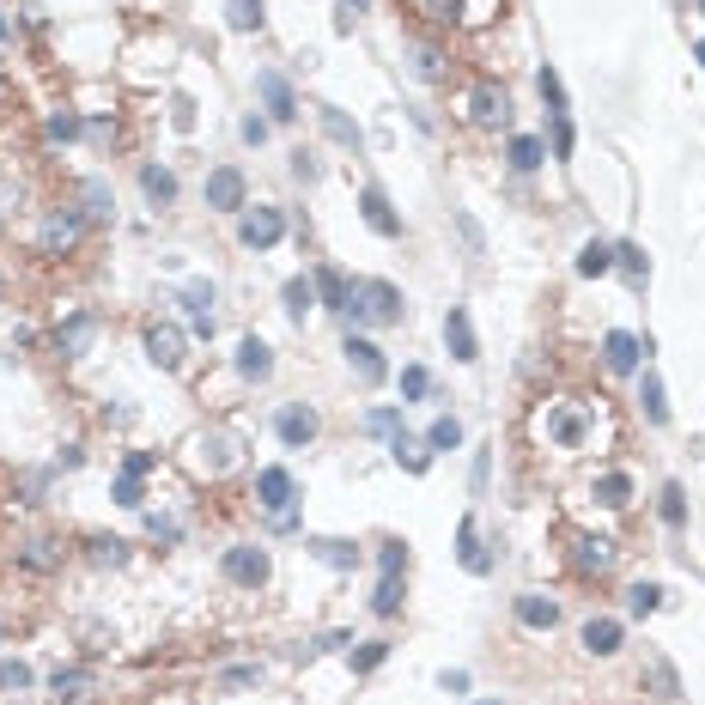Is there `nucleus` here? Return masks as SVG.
Masks as SVG:
<instances>
[{
    "label": "nucleus",
    "instance_id": "nucleus-1",
    "mask_svg": "<svg viewBox=\"0 0 705 705\" xmlns=\"http://www.w3.org/2000/svg\"><path fill=\"white\" fill-rule=\"evenodd\" d=\"M347 317L371 323V329H389V323H402V292L389 280H353L347 286Z\"/></svg>",
    "mask_w": 705,
    "mask_h": 705
},
{
    "label": "nucleus",
    "instance_id": "nucleus-2",
    "mask_svg": "<svg viewBox=\"0 0 705 705\" xmlns=\"http://www.w3.org/2000/svg\"><path fill=\"white\" fill-rule=\"evenodd\" d=\"M292 499H298V487H292L286 468H262V475H256V505L268 511V523H274V529H292V523H298Z\"/></svg>",
    "mask_w": 705,
    "mask_h": 705
},
{
    "label": "nucleus",
    "instance_id": "nucleus-3",
    "mask_svg": "<svg viewBox=\"0 0 705 705\" xmlns=\"http://www.w3.org/2000/svg\"><path fill=\"white\" fill-rule=\"evenodd\" d=\"M268 572H274L268 547H256V541H238V547H225V578L238 584V590H262V584H268Z\"/></svg>",
    "mask_w": 705,
    "mask_h": 705
},
{
    "label": "nucleus",
    "instance_id": "nucleus-4",
    "mask_svg": "<svg viewBox=\"0 0 705 705\" xmlns=\"http://www.w3.org/2000/svg\"><path fill=\"white\" fill-rule=\"evenodd\" d=\"M86 238V213L80 207H61V213H49L43 219V231H37V244H43V256H67L73 244Z\"/></svg>",
    "mask_w": 705,
    "mask_h": 705
},
{
    "label": "nucleus",
    "instance_id": "nucleus-5",
    "mask_svg": "<svg viewBox=\"0 0 705 705\" xmlns=\"http://www.w3.org/2000/svg\"><path fill=\"white\" fill-rule=\"evenodd\" d=\"M286 238V213L280 207H250L244 219H238V244L244 250H274Z\"/></svg>",
    "mask_w": 705,
    "mask_h": 705
},
{
    "label": "nucleus",
    "instance_id": "nucleus-6",
    "mask_svg": "<svg viewBox=\"0 0 705 705\" xmlns=\"http://www.w3.org/2000/svg\"><path fill=\"white\" fill-rule=\"evenodd\" d=\"M146 359L159 365V371H183V365H189V341H183V329L152 323V329H146Z\"/></svg>",
    "mask_w": 705,
    "mask_h": 705
},
{
    "label": "nucleus",
    "instance_id": "nucleus-7",
    "mask_svg": "<svg viewBox=\"0 0 705 705\" xmlns=\"http://www.w3.org/2000/svg\"><path fill=\"white\" fill-rule=\"evenodd\" d=\"M468 122H475V128H505V122H511V98L481 80L475 92H468Z\"/></svg>",
    "mask_w": 705,
    "mask_h": 705
},
{
    "label": "nucleus",
    "instance_id": "nucleus-8",
    "mask_svg": "<svg viewBox=\"0 0 705 705\" xmlns=\"http://www.w3.org/2000/svg\"><path fill=\"white\" fill-rule=\"evenodd\" d=\"M274 432H280V444H286V450H304L310 438H317V432H323V420H317V408H304V402H292V408H280Z\"/></svg>",
    "mask_w": 705,
    "mask_h": 705
},
{
    "label": "nucleus",
    "instance_id": "nucleus-9",
    "mask_svg": "<svg viewBox=\"0 0 705 705\" xmlns=\"http://www.w3.org/2000/svg\"><path fill=\"white\" fill-rule=\"evenodd\" d=\"M207 207H219V213H244V171H238V165L207 171Z\"/></svg>",
    "mask_w": 705,
    "mask_h": 705
},
{
    "label": "nucleus",
    "instance_id": "nucleus-10",
    "mask_svg": "<svg viewBox=\"0 0 705 705\" xmlns=\"http://www.w3.org/2000/svg\"><path fill=\"white\" fill-rule=\"evenodd\" d=\"M572 566H578V578H608L614 572V541L608 535H578Z\"/></svg>",
    "mask_w": 705,
    "mask_h": 705
},
{
    "label": "nucleus",
    "instance_id": "nucleus-11",
    "mask_svg": "<svg viewBox=\"0 0 705 705\" xmlns=\"http://www.w3.org/2000/svg\"><path fill=\"white\" fill-rule=\"evenodd\" d=\"M444 347H450V359H462V365H475V359H481L475 323H468V310H462V304H450V317H444Z\"/></svg>",
    "mask_w": 705,
    "mask_h": 705
},
{
    "label": "nucleus",
    "instance_id": "nucleus-12",
    "mask_svg": "<svg viewBox=\"0 0 705 705\" xmlns=\"http://www.w3.org/2000/svg\"><path fill=\"white\" fill-rule=\"evenodd\" d=\"M517 620L529 626V633H554V626H560V602L541 596V590H523L517 596Z\"/></svg>",
    "mask_w": 705,
    "mask_h": 705
},
{
    "label": "nucleus",
    "instance_id": "nucleus-13",
    "mask_svg": "<svg viewBox=\"0 0 705 705\" xmlns=\"http://www.w3.org/2000/svg\"><path fill=\"white\" fill-rule=\"evenodd\" d=\"M456 560H462V572H475V578H487V572H493V554L481 547L475 517H462V529H456Z\"/></svg>",
    "mask_w": 705,
    "mask_h": 705
},
{
    "label": "nucleus",
    "instance_id": "nucleus-14",
    "mask_svg": "<svg viewBox=\"0 0 705 705\" xmlns=\"http://www.w3.org/2000/svg\"><path fill=\"white\" fill-rule=\"evenodd\" d=\"M639 353H651V341L626 335V329H614V335L602 341V365H608V371H639Z\"/></svg>",
    "mask_w": 705,
    "mask_h": 705
},
{
    "label": "nucleus",
    "instance_id": "nucleus-15",
    "mask_svg": "<svg viewBox=\"0 0 705 705\" xmlns=\"http://www.w3.org/2000/svg\"><path fill=\"white\" fill-rule=\"evenodd\" d=\"M183 310H189V329H195V335H213V329H219V317H213V286H207V280H189V286H183Z\"/></svg>",
    "mask_w": 705,
    "mask_h": 705
},
{
    "label": "nucleus",
    "instance_id": "nucleus-16",
    "mask_svg": "<svg viewBox=\"0 0 705 705\" xmlns=\"http://www.w3.org/2000/svg\"><path fill=\"white\" fill-rule=\"evenodd\" d=\"M359 213H365V225L377 231V238H402V213L383 201V189H365L359 195Z\"/></svg>",
    "mask_w": 705,
    "mask_h": 705
},
{
    "label": "nucleus",
    "instance_id": "nucleus-17",
    "mask_svg": "<svg viewBox=\"0 0 705 705\" xmlns=\"http://www.w3.org/2000/svg\"><path fill=\"white\" fill-rule=\"evenodd\" d=\"M584 651L590 657H614L620 651V620L614 614H590L584 620Z\"/></svg>",
    "mask_w": 705,
    "mask_h": 705
},
{
    "label": "nucleus",
    "instance_id": "nucleus-18",
    "mask_svg": "<svg viewBox=\"0 0 705 705\" xmlns=\"http://www.w3.org/2000/svg\"><path fill=\"white\" fill-rule=\"evenodd\" d=\"M341 353H347V365H353V377H359V383H383V353H377L365 335H347V347H341Z\"/></svg>",
    "mask_w": 705,
    "mask_h": 705
},
{
    "label": "nucleus",
    "instance_id": "nucleus-19",
    "mask_svg": "<svg viewBox=\"0 0 705 705\" xmlns=\"http://www.w3.org/2000/svg\"><path fill=\"white\" fill-rule=\"evenodd\" d=\"M98 329H104V323L92 317V310H80V317H67V323H61V353H67V359H80V353L98 341Z\"/></svg>",
    "mask_w": 705,
    "mask_h": 705
},
{
    "label": "nucleus",
    "instance_id": "nucleus-20",
    "mask_svg": "<svg viewBox=\"0 0 705 705\" xmlns=\"http://www.w3.org/2000/svg\"><path fill=\"white\" fill-rule=\"evenodd\" d=\"M19 566L37 572V578H43V572H61V541H49V535L25 541V547H19Z\"/></svg>",
    "mask_w": 705,
    "mask_h": 705
},
{
    "label": "nucleus",
    "instance_id": "nucleus-21",
    "mask_svg": "<svg viewBox=\"0 0 705 705\" xmlns=\"http://www.w3.org/2000/svg\"><path fill=\"white\" fill-rule=\"evenodd\" d=\"M238 371H244L250 383H262V377L274 371V347H268L262 335H244V347H238Z\"/></svg>",
    "mask_w": 705,
    "mask_h": 705
},
{
    "label": "nucleus",
    "instance_id": "nucleus-22",
    "mask_svg": "<svg viewBox=\"0 0 705 705\" xmlns=\"http://www.w3.org/2000/svg\"><path fill=\"white\" fill-rule=\"evenodd\" d=\"M645 681H651L657 699H681V675H675V663L663 651H645Z\"/></svg>",
    "mask_w": 705,
    "mask_h": 705
},
{
    "label": "nucleus",
    "instance_id": "nucleus-23",
    "mask_svg": "<svg viewBox=\"0 0 705 705\" xmlns=\"http://www.w3.org/2000/svg\"><path fill=\"white\" fill-rule=\"evenodd\" d=\"M310 554H317L323 566H335V572H353L359 566V547L341 541V535H317V541H310Z\"/></svg>",
    "mask_w": 705,
    "mask_h": 705
},
{
    "label": "nucleus",
    "instance_id": "nucleus-24",
    "mask_svg": "<svg viewBox=\"0 0 705 705\" xmlns=\"http://www.w3.org/2000/svg\"><path fill=\"white\" fill-rule=\"evenodd\" d=\"M256 92L268 98V110H274V122H292V110H298V104H292V86L280 80V73H256Z\"/></svg>",
    "mask_w": 705,
    "mask_h": 705
},
{
    "label": "nucleus",
    "instance_id": "nucleus-25",
    "mask_svg": "<svg viewBox=\"0 0 705 705\" xmlns=\"http://www.w3.org/2000/svg\"><path fill=\"white\" fill-rule=\"evenodd\" d=\"M140 189H146L152 207H171V201H177V177H171L165 165H146V171H140Z\"/></svg>",
    "mask_w": 705,
    "mask_h": 705
},
{
    "label": "nucleus",
    "instance_id": "nucleus-26",
    "mask_svg": "<svg viewBox=\"0 0 705 705\" xmlns=\"http://www.w3.org/2000/svg\"><path fill=\"white\" fill-rule=\"evenodd\" d=\"M639 402H645V420H651V426H663V420H669V402H663V377H657V371H645V377H639Z\"/></svg>",
    "mask_w": 705,
    "mask_h": 705
},
{
    "label": "nucleus",
    "instance_id": "nucleus-27",
    "mask_svg": "<svg viewBox=\"0 0 705 705\" xmlns=\"http://www.w3.org/2000/svg\"><path fill=\"white\" fill-rule=\"evenodd\" d=\"M389 456H396V462L408 468V475H426V462H432V456H426V444H414L408 432H396V438H389Z\"/></svg>",
    "mask_w": 705,
    "mask_h": 705
},
{
    "label": "nucleus",
    "instance_id": "nucleus-28",
    "mask_svg": "<svg viewBox=\"0 0 705 705\" xmlns=\"http://www.w3.org/2000/svg\"><path fill=\"white\" fill-rule=\"evenodd\" d=\"M608 268H614V244L590 238V244L578 250V274H584V280H596V274H608Z\"/></svg>",
    "mask_w": 705,
    "mask_h": 705
},
{
    "label": "nucleus",
    "instance_id": "nucleus-29",
    "mask_svg": "<svg viewBox=\"0 0 705 705\" xmlns=\"http://www.w3.org/2000/svg\"><path fill=\"white\" fill-rule=\"evenodd\" d=\"M49 687H55V699H86L92 693V669H55Z\"/></svg>",
    "mask_w": 705,
    "mask_h": 705
},
{
    "label": "nucleus",
    "instance_id": "nucleus-30",
    "mask_svg": "<svg viewBox=\"0 0 705 705\" xmlns=\"http://www.w3.org/2000/svg\"><path fill=\"white\" fill-rule=\"evenodd\" d=\"M614 268L633 280V286H645V280H651V262H645V250H639V244H620V250H614Z\"/></svg>",
    "mask_w": 705,
    "mask_h": 705
},
{
    "label": "nucleus",
    "instance_id": "nucleus-31",
    "mask_svg": "<svg viewBox=\"0 0 705 705\" xmlns=\"http://www.w3.org/2000/svg\"><path fill=\"white\" fill-rule=\"evenodd\" d=\"M225 25L231 31H262V0H225Z\"/></svg>",
    "mask_w": 705,
    "mask_h": 705
},
{
    "label": "nucleus",
    "instance_id": "nucleus-32",
    "mask_svg": "<svg viewBox=\"0 0 705 705\" xmlns=\"http://www.w3.org/2000/svg\"><path fill=\"white\" fill-rule=\"evenodd\" d=\"M547 432H554V444H578V438H584V414L554 408V414H547Z\"/></svg>",
    "mask_w": 705,
    "mask_h": 705
},
{
    "label": "nucleus",
    "instance_id": "nucleus-33",
    "mask_svg": "<svg viewBox=\"0 0 705 705\" xmlns=\"http://www.w3.org/2000/svg\"><path fill=\"white\" fill-rule=\"evenodd\" d=\"M310 304H317V286H310V280H286V317L292 323L310 317Z\"/></svg>",
    "mask_w": 705,
    "mask_h": 705
},
{
    "label": "nucleus",
    "instance_id": "nucleus-34",
    "mask_svg": "<svg viewBox=\"0 0 705 705\" xmlns=\"http://www.w3.org/2000/svg\"><path fill=\"white\" fill-rule=\"evenodd\" d=\"M86 547H92V566H128V541L116 535H92Z\"/></svg>",
    "mask_w": 705,
    "mask_h": 705
},
{
    "label": "nucleus",
    "instance_id": "nucleus-35",
    "mask_svg": "<svg viewBox=\"0 0 705 705\" xmlns=\"http://www.w3.org/2000/svg\"><path fill=\"white\" fill-rule=\"evenodd\" d=\"M626 499H633V481H626V475H602V481H596V505L620 511Z\"/></svg>",
    "mask_w": 705,
    "mask_h": 705
},
{
    "label": "nucleus",
    "instance_id": "nucleus-36",
    "mask_svg": "<svg viewBox=\"0 0 705 705\" xmlns=\"http://www.w3.org/2000/svg\"><path fill=\"white\" fill-rule=\"evenodd\" d=\"M541 159H547V146H541L535 134H517V140H511V165H517V171H535Z\"/></svg>",
    "mask_w": 705,
    "mask_h": 705
},
{
    "label": "nucleus",
    "instance_id": "nucleus-37",
    "mask_svg": "<svg viewBox=\"0 0 705 705\" xmlns=\"http://www.w3.org/2000/svg\"><path fill=\"white\" fill-rule=\"evenodd\" d=\"M317 292H323L329 310H347V280H341V268H323V274H317Z\"/></svg>",
    "mask_w": 705,
    "mask_h": 705
},
{
    "label": "nucleus",
    "instance_id": "nucleus-38",
    "mask_svg": "<svg viewBox=\"0 0 705 705\" xmlns=\"http://www.w3.org/2000/svg\"><path fill=\"white\" fill-rule=\"evenodd\" d=\"M462 444V420H432V432H426V450H456Z\"/></svg>",
    "mask_w": 705,
    "mask_h": 705
},
{
    "label": "nucleus",
    "instance_id": "nucleus-39",
    "mask_svg": "<svg viewBox=\"0 0 705 705\" xmlns=\"http://www.w3.org/2000/svg\"><path fill=\"white\" fill-rule=\"evenodd\" d=\"M535 86H541L547 110H554V116H566V86H560V73H554V67H541V73H535Z\"/></svg>",
    "mask_w": 705,
    "mask_h": 705
},
{
    "label": "nucleus",
    "instance_id": "nucleus-40",
    "mask_svg": "<svg viewBox=\"0 0 705 705\" xmlns=\"http://www.w3.org/2000/svg\"><path fill=\"white\" fill-rule=\"evenodd\" d=\"M432 396V371L426 365H408L402 371V402H426Z\"/></svg>",
    "mask_w": 705,
    "mask_h": 705
},
{
    "label": "nucleus",
    "instance_id": "nucleus-41",
    "mask_svg": "<svg viewBox=\"0 0 705 705\" xmlns=\"http://www.w3.org/2000/svg\"><path fill=\"white\" fill-rule=\"evenodd\" d=\"M323 134L341 140V146H359V122H347L341 110H323Z\"/></svg>",
    "mask_w": 705,
    "mask_h": 705
},
{
    "label": "nucleus",
    "instance_id": "nucleus-42",
    "mask_svg": "<svg viewBox=\"0 0 705 705\" xmlns=\"http://www.w3.org/2000/svg\"><path fill=\"white\" fill-rule=\"evenodd\" d=\"M657 511H663V523H669V529H681V523H687V493H681V487H663Z\"/></svg>",
    "mask_w": 705,
    "mask_h": 705
},
{
    "label": "nucleus",
    "instance_id": "nucleus-43",
    "mask_svg": "<svg viewBox=\"0 0 705 705\" xmlns=\"http://www.w3.org/2000/svg\"><path fill=\"white\" fill-rule=\"evenodd\" d=\"M31 687V669L19 657H0V693H25Z\"/></svg>",
    "mask_w": 705,
    "mask_h": 705
},
{
    "label": "nucleus",
    "instance_id": "nucleus-44",
    "mask_svg": "<svg viewBox=\"0 0 705 705\" xmlns=\"http://www.w3.org/2000/svg\"><path fill=\"white\" fill-rule=\"evenodd\" d=\"M365 432L396 438V432H402V408H371V414H365Z\"/></svg>",
    "mask_w": 705,
    "mask_h": 705
},
{
    "label": "nucleus",
    "instance_id": "nucleus-45",
    "mask_svg": "<svg viewBox=\"0 0 705 705\" xmlns=\"http://www.w3.org/2000/svg\"><path fill=\"white\" fill-rule=\"evenodd\" d=\"M377 572H383V578H402V572H408V547H402V541H383Z\"/></svg>",
    "mask_w": 705,
    "mask_h": 705
},
{
    "label": "nucleus",
    "instance_id": "nucleus-46",
    "mask_svg": "<svg viewBox=\"0 0 705 705\" xmlns=\"http://www.w3.org/2000/svg\"><path fill=\"white\" fill-rule=\"evenodd\" d=\"M626 608H633V614H657L663 608V590L657 584H633V590H626Z\"/></svg>",
    "mask_w": 705,
    "mask_h": 705
},
{
    "label": "nucleus",
    "instance_id": "nucleus-47",
    "mask_svg": "<svg viewBox=\"0 0 705 705\" xmlns=\"http://www.w3.org/2000/svg\"><path fill=\"white\" fill-rule=\"evenodd\" d=\"M371 608H377L383 620L396 614V608H402V578H383V584H377V596H371Z\"/></svg>",
    "mask_w": 705,
    "mask_h": 705
},
{
    "label": "nucleus",
    "instance_id": "nucleus-48",
    "mask_svg": "<svg viewBox=\"0 0 705 705\" xmlns=\"http://www.w3.org/2000/svg\"><path fill=\"white\" fill-rule=\"evenodd\" d=\"M80 128H86V122L73 116V110H55V116H49V140H55V146H61V140H80Z\"/></svg>",
    "mask_w": 705,
    "mask_h": 705
},
{
    "label": "nucleus",
    "instance_id": "nucleus-49",
    "mask_svg": "<svg viewBox=\"0 0 705 705\" xmlns=\"http://www.w3.org/2000/svg\"><path fill=\"white\" fill-rule=\"evenodd\" d=\"M414 61H420V73H426V80H444V55H438L432 43H420V49H414Z\"/></svg>",
    "mask_w": 705,
    "mask_h": 705
},
{
    "label": "nucleus",
    "instance_id": "nucleus-50",
    "mask_svg": "<svg viewBox=\"0 0 705 705\" xmlns=\"http://www.w3.org/2000/svg\"><path fill=\"white\" fill-rule=\"evenodd\" d=\"M554 159H572V122L554 116Z\"/></svg>",
    "mask_w": 705,
    "mask_h": 705
},
{
    "label": "nucleus",
    "instance_id": "nucleus-51",
    "mask_svg": "<svg viewBox=\"0 0 705 705\" xmlns=\"http://www.w3.org/2000/svg\"><path fill=\"white\" fill-rule=\"evenodd\" d=\"M456 225H462V244H468V250H475V256H481V250H487V238H481V225H475V219H468V213H456Z\"/></svg>",
    "mask_w": 705,
    "mask_h": 705
},
{
    "label": "nucleus",
    "instance_id": "nucleus-52",
    "mask_svg": "<svg viewBox=\"0 0 705 705\" xmlns=\"http://www.w3.org/2000/svg\"><path fill=\"white\" fill-rule=\"evenodd\" d=\"M116 505H128V511L140 505V475H122V481H116Z\"/></svg>",
    "mask_w": 705,
    "mask_h": 705
},
{
    "label": "nucleus",
    "instance_id": "nucleus-53",
    "mask_svg": "<svg viewBox=\"0 0 705 705\" xmlns=\"http://www.w3.org/2000/svg\"><path fill=\"white\" fill-rule=\"evenodd\" d=\"M383 657H389V645H383V639H371V645H365V651L353 657V669H377Z\"/></svg>",
    "mask_w": 705,
    "mask_h": 705
},
{
    "label": "nucleus",
    "instance_id": "nucleus-54",
    "mask_svg": "<svg viewBox=\"0 0 705 705\" xmlns=\"http://www.w3.org/2000/svg\"><path fill=\"white\" fill-rule=\"evenodd\" d=\"M86 213H110V195H104V183H86Z\"/></svg>",
    "mask_w": 705,
    "mask_h": 705
},
{
    "label": "nucleus",
    "instance_id": "nucleus-55",
    "mask_svg": "<svg viewBox=\"0 0 705 705\" xmlns=\"http://www.w3.org/2000/svg\"><path fill=\"white\" fill-rule=\"evenodd\" d=\"M438 687H444V693H468V669H444Z\"/></svg>",
    "mask_w": 705,
    "mask_h": 705
},
{
    "label": "nucleus",
    "instance_id": "nucleus-56",
    "mask_svg": "<svg viewBox=\"0 0 705 705\" xmlns=\"http://www.w3.org/2000/svg\"><path fill=\"white\" fill-rule=\"evenodd\" d=\"M244 140L262 146V140H268V122H262V116H244Z\"/></svg>",
    "mask_w": 705,
    "mask_h": 705
},
{
    "label": "nucleus",
    "instance_id": "nucleus-57",
    "mask_svg": "<svg viewBox=\"0 0 705 705\" xmlns=\"http://www.w3.org/2000/svg\"><path fill=\"white\" fill-rule=\"evenodd\" d=\"M7 213H19V189H13V183H0V219H7Z\"/></svg>",
    "mask_w": 705,
    "mask_h": 705
},
{
    "label": "nucleus",
    "instance_id": "nucleus-58",
    "mask_svg": "<svg viewBox=\"0 0 705 705\" xmlns=\"http://www.w3.org/2000/svg\"><path fill=\"white\" fill-rule=\"evenodd\" d=\"M146 468H152V456H146V450H134V456L122 462V475H146Z\"/></svg>",
    "mask_w": 705,
    "mask_h": 705
},
{
    "label": "nucleus",
    "instance_id": "nucleus-59",
    "mask_svg": "<svg viewBox=\"0 0 705 705\" xmlns=\"http://www.w3.org/2000/svg\"><path fill=\"white\" fill-rule=\"evenodd\" d=\"M432 19H456V0H432Z\"/></svg>",
    "mask_w": 705,
    "mask_h": 705
},
{
    "label": "nucleus",
    "instance_id": "nucleus-60",
    "mask_svg": "<svg viewBox=\"0 0 705 705\" xmlns=\"http://www.w3.org/2000/svg\"><path fill=\"white\" fill-rule=\"evenodd\" d=\"M365 7H371V0H347V19H359V13H365Z\"/></svg>",
    "mask_w": 705,
    "mask_h": 705
},
{
    "label": "nucleus",
    "instance_id": "nucleus-61",
    "mask_svg": "<svg viewBox=\"0 0 705 705\" xmlns=\"http://www.w3.org/2000/svg\"><path fill=\"white\" fill-rule=\"evenodd\" d=\"M7 37H13V19H7V13H0V43H7Z\"/></svg>",
    "mask_w": 705,
    "mask_h": 705
},
{
    "label": "nucleus",
    "instance_id": "nucleus-62",
    "mask_svg": "<svg viewBox=\"0 0 705 705\" xmlns=\"http://www.w3.org/2000/svg\"><path fill=\"white\" fill-rule=\"evenodd\" d=\"M693 61H699V67H705V43H699V49H693Z\"/></svg>",
    "mask_w": 705,
    "mask_h": 705
},
{
    "label": "nucleus",
    "instance_id": "nucleus-63",
    "mask_svg": "<svg viewBox=\"0 0 705 705\" xmlns=\"http://www.w3.org/2000/svg\"><path fill=\"white\" fill-rule=\"evenodd\" d=\"M481 705H499V699H481Z\"/></svg>",
    "mask_w": 705,
    "mask_h": 705
}]
</instances>
